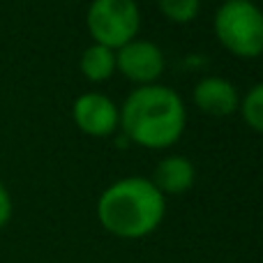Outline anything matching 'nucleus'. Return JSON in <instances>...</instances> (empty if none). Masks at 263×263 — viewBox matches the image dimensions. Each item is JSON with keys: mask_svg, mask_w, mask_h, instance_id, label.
I'll return each instance as SVG.
<instances>
[{"mask_svg": "<svg viewBox=\"0 0 263 263\" xmlns=\"http://www.w3.org/2000/svg\"><path fill=\"white\" fill-rule=\"evenodd\" d=\"M215 37L238 58L263 55V9L252 0H224L213 18Z\"/></svg>", "mask_w": 263, "mask_h": 263, "instance_id": "3", "label": "nucleus"}, {"mask_svg": "<svg viewBox=\"0 0 263 263\" xmlns=\"http://www.w3.org/2000/svg\"><path fill=\"white\" fill-rule=\"evenodd\" d=\"M74 125L88 136H109L120 125V109L102 92H83L72 106Z\"/></svg>", "mask_w": 263, "mask_h": 263, "instance_id": "6", "label": "nucleus"}, {"mask_svg": "<svg viewBox=\"0 0 263 263\" xmlns=\"http://www.w3.org/2000/svg\"><path fill=\"white\" fill-rule=\"evenodd\" d=\"M150 180L164 196L185 194L196 180V168L185 155H168L155 166Z\"/></svg>", "mask_w": 263, "mask_h": 263, "instance_id": "8", "label": "nucleus"}, {"mask_svg": "<svg viewBox=\"0 0 263 263\" xmlns=\"http://www.w3.org/2000/svg\"><path fill=\"white\" fill-rule=\"evenodd\" d=\"M187 109L173 88L139 86L120 106V127L132 143L148 150H166L182 136Z\"/></svg>", "mask_w": 263, "mask_h": 263, "instance_id": "1", "label": "nucleus"}, {"mask_svg": "<svg viewBox=\"0 0 263 263\" xmlns=\"http://www.w3.org/2000/svg\"><path fill=\"white\" fill-rule=\"evenodd\" d=\"M12 213H14L12 196H9V190L5 187V182L0 180V229L9 224V219H12Z\"/></svg>", "mask_w": 263, "mask_h": 263, "instance_id": "12", "label": "nucleus"}, {"mask_svg": "<svg viewBox=\"0 0 263 263\" xmlns=\"http://www.w3.org/2000/svg\"><path fill=\"white\" fill-rule=\"evenodd\" d=\"M238 111L242 114V120L247 123V127L263 134V81L247 90V95L240 100Z\"/></svg>", "mask_w": 263, "mask_h": 263, "instance_id": "10", "label": "nucleus"}, {"mask_svg": "<svg viewBox=\"0 0 263 263\" xmlns=\"http://www.w3.org/2000/svg\"><path fill=\"white\" fill-rule=\"evenodd\" d=\"M164 51L150 40H132L116 51V72L136 86H150L164 74Z\"/></svg>", "mask_w": 263, "mask_h": 263, "instance_id": "5", "label": "nucleus"}, {"mask_svg": "<svg viewBox=\"0 0 263 263\" xmlns=\"http://www.w3.org/2000/svg\"><path fill=\"white\" fill-rule=\"evenodd\" d=\"M194 104L205 116H215V118H227V116L236 114L240 106V95L238 88L233 86L229 79L222 77H205L194 86Z\"/></svg>", "mask_w": 263, "mask_h": 263, "instance_id": "7", "label": "nucleus"}, {"mask_svg": "<svg viewBox=\"0 0 263 263\" xmlns=\"http://www.w3.org/2000/svg\"><path fill=\"white\" fill-rule=\"evenodd\" d=\"M81 74L90 83L109 81L116 74V51L102 44H90L81 55Z\"/></svg>", "mask_w": 263, "mask_h": 263, "instance_id": "9", "label": "nucleus"}, {"mask_svg": "<svg viewBox=\"0 0 263 263\" xmlns=\"http://www.w3.org/2000/svg\"><path fill=\"white\" fill-rule=\"evenodd\" d=\"M86 26L95 44L118 51L136 40L141 28V9L136 0H92Z\"/></svg>", "mask_w": 263, "mask_h": 263, "instance_id": "4", "label": "nucleus"}, {"mask_svg": "<svg viewBox=\"0 0 263 263\" xmlns=\"http://www.w3.org/2000/svg\"><path fill=\"white\" fill-rule=\"evenodd\" d=\"M166 199L150 178L129 176L109 185L97 201V219L111 236L125 240L145 238L162 224Z\"/></svg>", "mask_w": 263, "mask_h": 263, "instance_id": "2", "label": "nucleus"}, {"mask_svg": "<svg viewBox=\"0 0 263 263\" xmlns=\"http://www.w3.org/2000/svg\"><path fill=\"white\" fill-rule=\"evenodd\" d=\"M157 5L171 23H190L201 12V0H157Z\"/></svg>", "mask_w": 263, "mask_h": 263, "instance_id": "11", "label": "nucleus"}]
</instances>
